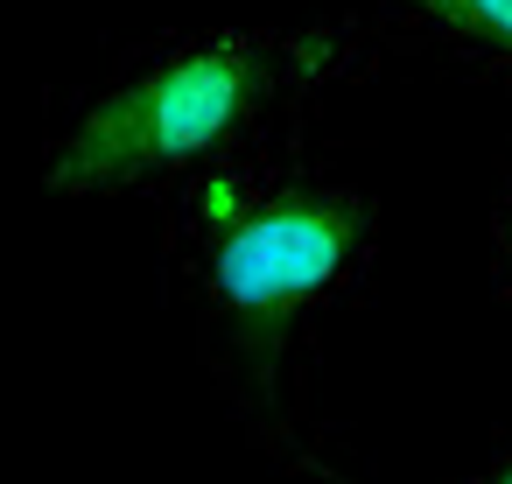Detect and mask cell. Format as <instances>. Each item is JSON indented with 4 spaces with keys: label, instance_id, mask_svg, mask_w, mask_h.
Here are the masks:
<instances>
[{
    "label": "cell",
    "instance_id": "cell-3",
    "mask_svg": "<svg viewBox=\"0 0 512 484\" xmlns=\"http://www.w3.org/2000/svg\"><path fill=\"white\" fill-rule=\"evenodd\" d=\"M379 36L512 99V0H372Z\"/></svg>",
    "mask_w": 512,
    "mask_h": 484
},
{
    "label": "cell",
    "instance_id": "cell-1",
    "mask_svg": "<svg viewBox=\"0 0 512 484\" xmlns=\"http://www.w3.org/2000/svg\"><path fill=\"white\" fill-rule=\"evenodd\" d=\"M379 204L281 127L162 197V267L232 428L295 477H344L323 421V330L365 288Z\"/></svg>",
    "mask_w": 512,
    "mask_h": 484
},
{
    "label": "cell",
    "instance_id": "cell-5",
    "mask_svg": "<svg viewBox=\"0 0 512 484\" xmlns=\"http://www.w3.org/2000/svg\"><path fill=\"white\" fill-rule=\"evenodd\" d=\"M470 484H512V442H498V449L470 470Z\"/></svg>",
    "mask_w": 512,
    "mask_h": 484
},
{
    "label": "cell",
    "instance_id": "cell-4",
    "mask_svg": "<svg viewBox=\"0 0 512 484\" xmlns=\"http://www.w3.org/2000/svg\"><path fill=\"white\" fill-rule=\"evenodd\" d=\"M491 288L512 302V183L491 204Z\"/></svg>",
    "mask_w": 512,
    "mask_h": 484
},
{
    "label": "cell",
    "instance_id": "cell-2",
    "mask_svg": "<svg viewBox=\"0 0 512 484\" xmlns=\"http://www.w3.org/2000/svg\"><path fill=\"white\" fill-rule=\"evenodd\" d=\"M379 29H169L92 71L50 141V197H169L183 176L302 127L330 92L379 71Z\"/></svg>",
    "mask_w": 512,
    "mask_h": 484
}]
</instances>
